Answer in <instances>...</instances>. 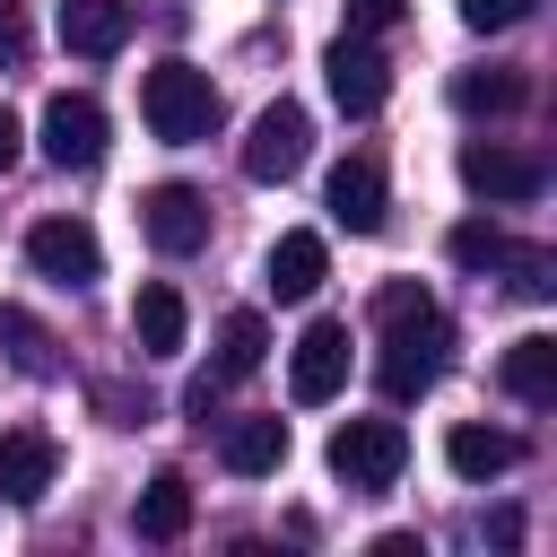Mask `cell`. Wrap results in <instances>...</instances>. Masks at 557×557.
Masks as SVG:
<instances>
[{
	"label": "cell",
	"mask_w": 557,
	"mask_h": 557,
	"mask_svg": "<svg viewBox=\"0 0 557 557\" xmlns=\"http://www.w3.org/2000/svg\"><path fill=\"white\" fill-rule=\"evenodd\" d=\"M374 322H383V357H374V374H383V400H418V392H435V374H444V348H453V331H444L435 296H426L418 278H383V296H374Z\"/></svg>",
	"instance_id": "1"
},
{
	"label": "cell",
	"mask_w": 557,
	"mask_h": 557,
	"mask_svg": "<svg viewBox=\"0 0 557 557\" xmlns=\"http://www.w3.org/2000/svg\"><path fill=\"white\" fill-rule=\"evenodd\" d=\"M139 113H148V131H157L165 148H191V139L218 131V87H209V70H191V61H157V70L139 78Z\"/></svg>",
	"instance_id": "2"
},
{
	"label": "cell",
	"mask_w": 557,
	"mask_h": 557,
	"mask_svg": "<svg viewBox=\"0 0 557 557\" xmlns=\"http://www.w3.org/2000/svg\"><path fill=\"white\" fill-rule=\"evenodd\" d=\"M400 461H409L400 418H348V426L331 435V479H348V487H392Z\"/></svg>",
	"instance_id": "3"
},
{
	"label": "cell",
	"mask_w": 557,
	"mask_h": 557,
	"mask_svg": "<svg viewBox=\"0 0 557 557\" xmlns=\"http://www.w3.org/2000/svg\"><path fill=\"white\" fill-rule=\"evenodd\" d=\"M313 157V122H305V104H261V122H252V139H244V174L252 183H287L296 165Z\"/></svg>",
	"instance_id": "4"
},
{
	"label": "cell",
	"mask_w": 557,
	"mask_h": 557,
	"mask_svg": "<svg viewBox=\"0 0 557 557\" xmlns=\"http://www.w3.org/2000/svg\"><path fill=\"white\" fill-rule=\"evenodd\" d=\"M322 70H331V104H339V113H357V122L383 113V96H392V61H383L366 35H339V44L322 52Z\"/></svg>",
	"instance_id": "5"
},
{
	"label": "cell",
	"mask_w": 557,
	"mask_h": 557,
	"mask_svg": "<svg viewBox=\"0 0 557 557\" xmlns=\"http://www.w3.org/2000/svg\"><path fill=\"white\" fill-rule=\"evenodd\" d=\"M35 131H44V157H52L61 174H87V165L104 157V104H96V96H52Z\"/></svg>",
	"instance_id": "6"
},
{
	"label": "cell",
	"mask_w": 557,
	"mask_h": 557,
	"mask_svg": "<svg viewBox=\"0 0 557 557\" xmlns=\"http://www.w3.org/2000/svg\"><path fill=\"white\" fill-rule=\"evenodd\" d=\"M461 183H470L479 200H540V191H548V165L522 157V148H505V139H470V148H461Z\"/></svg>",
	"instance_id": "7"
},
{
	"label": "cell",
	"mask_w": 557,
	"mask_h": 557,
	"mask_svg": "<svg viewBox=\"0 0 557 557\" xmlns=\"http://www.w3.org/2000/svg\"><path fill=\"white\" fill-rule=\"evenodd\" d=\"M348 383V322H305V339H296V357H287V392L305 400V409H322L331 392Z\"/></svg>",
	"instance_id": "8"
},
{
	"label": "cell",
	"mask_w": 557,
	"mask_h": 557,
	"mask_svg": "<svg viewBox=\"0 0 557 557\" xmlns=\"http://www.w3.org/2000/svg\"><path fill=\"white\" fill-rule=\"evenodd\" d=\"M139 235L157 252H200L209 244V200L191 183H157V191H139Z\"/></svg>",
	"instance_id": "9"
},
{
	"label": "cell",
	"mask_w": 557,
	"mask_h": 557,
	"mask_svg": "<svg viewBox=\"0 0 557 557\" xmlns=\"http://www.w3.org/2000/svg\"><path fill=\"white\" fill-rule=\"evenodd\" d=\"M26 261H35L44 278H61V287H87V278L104 270V244H96L87 218H44V226L26 235Z\"/></svg>",
	"instance_id": "10"
},
{
	"label": "cell",
	"mask_w": 557,
	"mask_h": 557,
	"mask_svg": "<svg viewBox=\"0 0 557 557\" xmlns=\"http://www.w3.org/2000/svg\"><path fill=\"white\" fill-rule=\"evenodd\" d=\"M61 470V444L44 426H0V505H44Z\"/></svg>",
	"instance_id": "11"
},
{
	"label": "cell",
	"mask_w": 557,
	"mask_h": 557,
	"mask_svg": "<svg viewBox=\"0 0 557 557\" xmlns=\"http://www.w3.org/2000/svg\"><path fill=\"white\" fill-rule=\"evenodd\" d=\"M322 209H331V226L374 235V226H383V165H374V157H339L331 183H322Z\"/></svg>",
	"instance_id": "12"
},
{
	"label": "cell",
	"mask_w": 557,
	"mask_h": 557,
	"mask_svg": "<svg viewBox=\"0 0 557 557\" xmlns=\"http://www.w3.org/2000/svg\"><path fill=\"white\" fill-rule=\"evenodd\" d=\"M61 44L78 61H113L131 44V0H61Z\"/></svg>",
	"instance_id": "13"
},
{
	"label": "cell",
	"mask_w": 557,
	"mask_h": 557,
	"mask_svg": "<svg viewBox=\"0 0 557 557\" xmlns=\"http://www.w3.org/2000/svg\"><path fill=\"white\" fill-rule=\"evenodd\" d=\"M322 270H331V252H322L313 226H296V235L270 244V296H278V305H305V296L322 287Z\"/></svg>",
	"instance_id": "14"
},
{
	"label": "cell",
	"mask_w": 557,
	"mask_h": 557,
	"mask_svg": "<svg viewBox=\"0 0 557 557\" xmlns=\"http://www.w3.org/2000/svg\"><path fill=\"white\" fill-rule=\"evenodd\" d=\"M183 331H191L183 296H174L165 278H148V287L131 296V339H139V357H174V348H183Z\"/></svg>",
	"instance_id": "15"
},
{
	"label": "cell",
	"mask_w": 557,
	"mask_h": 557,
	"mask_svg": "<svg viewBox=\"0 0 557 557\" xmlns=\"http://www.w3.org/2000/svg\"><path fill=\"white\" fill-rule=\"evenodd\" d=\"M444 461H453L470 487H487V479H505V470L522 461V444H513L505 426H453V435H444Z\"/></svg>",
	"instance_id": "16"
},
{
	"label": "cell",
	"mask_w": 557,
	"mask_h": 557,
	"mask_svg": "<svg viewBox=\"0 0 557 557\" xmlns=\"http://www.w3.org/2000/svg\"><path fill=\"white\" fill-rule=\"evenodd\" d=\"M496 374H505L513 400H557V339H548V331H522V339L496 357Z\"/></svg>",
	"instance_id": "17"
},
{
	"label": "cell",
	"mask_w": 557,
	"mask_h": 557,
	"mask_svg": "<svg viewBox=\"0 0 557 557\" xmlns=\"http://www.w3.org/2000/svg\"><path fill=\"white\" fill-rule=\"evenodd\" d=\"M218 453H226V470H235V479H270V470L287 461V418H235Z\"/></svg>",
	"instance_id": "18"
},
{
	"label": "cell",
	"mask_w": 557,
	"mask_h": 557,
	"mask_svg": "<svg viewBox=\"0 0 557 557\" xmlns=\"http://www.w3.org/2000/svg\"><path fill=\"white\" fill-rule=\"evenodd\" d=\"M131 522H139V540H183V531H191V479H183V470H157V479L139 487Z\"/></svg>",
	"instance_id": "19"
},
{
	"label": "cell",
	"mask_w": 557,
	"mask_h": 557,
	"mask_svg": "<svg viewBox=\"0 0 557 557\" xmlns=\"http://www.w3.org/2000/svg\"><path fill=\"white\" fill-rule=\"evenodd\" d=\"M522 96H531L522 70H470V78H453V104L461 113H513Z\"/></svg>",
	"instance_id": "20"
},
{
	"label": "cell",
	"mask_w": 557,
	"mask_h": 557,
	"mask_svg": "<svg viewBox=\"0 0 557 557\" xmlns=\"http://www.w3.org/2000/svg\"><path fill=\"white\" fill-rule=\"evenodd\" d=\"M261 357H270V322H261L252 305L226 313V322H218V374H252Z\"/></svg>",
	"instance_id": "21"
},
{
	"label": "cell",
	"mask_w": 557,
	"mask_h": 557,
	"mask_svg": "<svg viewBox=\"0 0 557 557\" xmlns=\"http://www.w3.org/2000/svg\"><path fill=\"white\" fill-rule=\"evenodd\" d=\"M0 348L17 374H52V331L26 313V305H0Z\"/></svg>",
	"instance_id": "22"
},
{
	"label": "cell",
	"mask_w": 557,
	"mask_h": 557,
	"mask_svg": "<svg viewBox=\"0 0 557 557\" xmlns=\"http://www.w3.org/2000/svg\"><path fill=\"white\" fill-rule=\"evenodd\" d=\"M444 252H453L461 270H505V252H513V235H505V226H487V218H461V226L444 235Z\"/></svg>",
	"instance_id": "23"
},
{
	"label": "cell",
	"mask_w": 557,
	"mask_h": 557,
	"mask_svg": "<svg viewBox=\"0 0 557 557\" xmlns=\"http://www.w3.org/2000/svg\"><path fill=\"white\" fill-rule=\"evenodd\" d=\"M531 17V0H461V26L470 35H505V26H522Z\"/></svg>",
	"instance_id": "24"
},
{
	"label": "cell",
	"mask_w": 557,
	"mask_h": 557,
	"mask_svg": "<svg viewBox=\"0 0 557 557\" xmlns=\"http://www.w3.org/2000/svg\"><path fill=\"white\" fill-rule=\"evenodd\" d=\"M400 9L409 0H348V35H383V26H400Z\"/></svg>",
	"instance_id": "25"
},
{
	"label": "cell",
	"mask_w": 557,
	"mask_h": 557,
	"mask_svg": "<svg viewBox=\"0 0 557 557\" xmlns=\"http://www.w3.org/2000/svg\"><path fill=\"white\" fill-rule=\"evenodd\" d=\"M218 392H226V374H191V392H183V409H191V418L209 426V418H218Z\"/></svg>",
	"instance_id": "26"
},
{
	"label": "cell",
	"mask_w": 557,
	"mask_h": 557,
	"mask_svg": "<svg viewBox=\"0 0 557 557\" xmlns=\"http://www.w3.org/2000/svg\"><path fill=\"white\" fill-rule=\"evenodd\" d=\"M17 157H26V131H17V113H9V104H0V174H9V165H17Z\"/></svg>",
	"instance_id": "27"
},
{
	"label": "cell",
	"mask_w": 557,
	"mask_h": 557,
	"mask_svg": "<svg viewBox=\"0 0 557 557\" xmlns=\"http://www.w3.org/2000/svg\"><path fill=\"white\" fill-rule=\"evenodd\" d=\"M374 557H426V540H418V531H383V540H374Z\"/></svg>",
	"instance_id": "28"
},
{
	"label": "cell",
	"mask_w": 557,
	"mask_h": 557,
	"mask_svg": "<svg viewBox=\"0 0 557 557\" xmlns=\"http://www.w3.org/2000/svg\"><path fill=\"white\" fill-rule=\"evenodd\" d=\"M0 61H26V26H17V9H0Z\"/></svg>",
	"instance_id": "29"
},
{
	"label": "cell",
	"mask_w": 557,
	"mask_h": 557,
	"mask_svg": "<svg viewBox=\"0 0 557 557\" xmlns=\"http://www.w3.org/2000/svg\"><path fill=\"white\" fill-rule=\"evenodd\" d=\"M479 531H487V540H496V548H513V540H522V513H487V522H479Z\"/></svg>",
	"instance_id": "30"
}]
</instances>
